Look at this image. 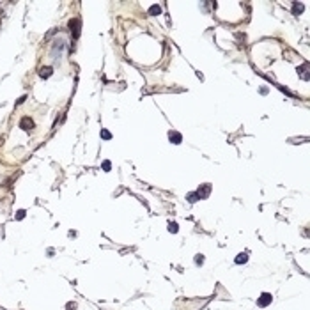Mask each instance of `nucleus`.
Here are the masks:
<instances>
[{
    "instance_id": "f8f14e48",
    "label": "nucleus",
    "mask_w": 310,
    "mask_h": 310,
    "mask_svg": "<svg viewBox=\"0 0 310 310\" xmlns=\"http://www.w3.org/2000/svg\"><path fill=\"white\" fill-rule=\"evenodd\" d=\"M103 170H105V172H110V170H112V163H110L108 160L103 161Z\"/></svg>"
},
{
    "instance_id": "f03ea898",
    "label": "nucleus",
    "mask_w": 310,
    "mask_h": 310,
    "mask_svg": "<svg viewBox=\"0 0 310 310\" xmlns=\"http://www.w3.org/2000/svg\"><path fill=\"white\" fill-rule=\"evenodd\" d=\"M20 128L25 129V131H32V129H34V121H32L30 117H23V119L20 121Z\"/></svg>"
},
{
    "instance_id": "2eb2a0df",
    "label": "nucleus",
    "mask_w": 310,
    "mask_h": 310,
    "mask_svg": "<svg viewBox=\"0 0 310 310\" xmlns=\"http://www.w3.org/2000/svg\"><path fill=\"white\" fill-rule=\"evenodd\" d=\"M73 309H76V303H67L66 305V310H73Z\"/></svg>"
},
{
    "instance_id": "7ed1b4c3",
    "label": "nucleus",
    "mask_w": 310,
    "mask_h": 310,
    "mask_svg": "<svg viewBox=\"0 0 310 310\" xmlns=\"http://www.w3.org/2000/svg\"><path fill=\"white\" fill-rule=\"evenodd\" d=\"M69 30H73V37L76 39L80 35V20H71L69 21Z\"/></svg>"
},
{
    "instance_id": "1a4fd4ad",
    "label": "nucleus",
    "mask_w": 310,
    "mask_h": 310,
    "mask_svg": "<svg viewBox=\"0 0 310 310\" xmlns=\"http://www.w3.org/2000/svg\"><path fill=\"white\" fill-rule=\"evenodd\" d=\"M177 231H179V227H177V223H176V222H170V223H168V232H172V234H176Z\"/></svg>"
},
{
    "instance_id": "6e6552de",
    "label": "nucleus",
    "mask_w": 310,
    "mask_h": 310,
    "mask_svg": "<svg viewBox=\"0 0 310 310\" xmlns=\"http://www.w3.org/2000/svg\"><path fill=\"white\" fill-rule=\"evenodd\" d=\"M186 199H188V202H191V204H193V202H197V200H199V195H197V191H191V193H188V197H186Z\"/></svg>"
},
{
    "instance_id": "0eeeda50",
    "label": "nucleus",
    "mask_w": 310,
    "mask_h": 310,
    "mask_svg": "<svg viewBox=\"0 0 310 310\" xmlns=\"http://www.w3.org/2000/svg\"><path fill=\"white\" fill-rule=\"evenodd\" d=\"M248 261V255L246 254H239L238 257H236V264H245Z\"/></svg>"
},
{
    "instance_id": "ddd939ff",
    "label": "nucleus",
    "mask_w": 310,
    "mask_h": 310,
    "mask_svg": "<svg viewBox=\"0 0 310 310\" xmlns=\"http://www.w3.org/2000/svg\"><path fill=\"white\" fill-rule=\"evenodd\" d=\"M23 218H25V211H23V209H20V211L16 213V220H23Z\"/></svg>"
},
{
    "instance_id": "f257e3e1",
    "label": "nucleus",
    "mask_w": 310,
    "mask_h": 310,
    "mask_svg": "<svg viewBox=\"0 0 310 310\" xmlns=\"http://www.w3.org/2000/svg\"><path fill=\"white\" fill-rule=\"evenodd\" d=\"M271 301H273L271 294H270V293H264V294H261V298L257 300V305H259L261 309H264V307H268V305H270Z\"/></svg>"
},
{
    "instance_id": "9b49d317",
    "label": "nucleus",
    "mask_w": 310,
    "mask_h": 310,
    "mask_svg": "<svg viewBox=\"0 0 310 310\" xmlns=\"http://www.w3.org/2000/svg\"><path fill=\"white\" fill-rule=\"evenodd\" d=\"M101 138H103V140H110V138H112L110 131H106V129H101Z\"/></svg>"
},
{
    "instance_id": "20e7f679",
    "label": "nucleus",
    "mask_w": 310,
    "mask_h": 310,
    "mask_svg": "<svg viewBox=\"0 0 310 310\" xmlns=\"http://www.w3.org/2000/svg\"><path fill=\"white\" fill-rule=\"evenodd\" d=\"M168 138L172 144H181V140H183L181 133H177V131H168Z\"/></svg>"
},
{
    "instance_id": "423d86ee",
    "label": "nucleus",
    "mask_w": 310,
    "mask_h": 310,
    "mask_svg": "<svg viewBox=\"0 0 310 310\" xmlns=\"http://www.w3.org/2000/svg\"><path fill=\"white\" fill-rule=\"evenodd\" d=\"M51 73H53V69H51V67H41L39 76H41V78H50V76H51Z\"/></svg>"
},
{
    "instance_id": "39448f33",
    "label": "nucleus",
    "mask_w": 310,
    "mask_h": 310,
    "mask_svg": "<svg viewBox=\"0 0 310 310\" xmlns=\"http://www.w3.org/2000/svg\"><path fill=\"white\" fill-rule=\"evenodd\" d=\"M209 190H211V186H209V184H206V186L199 188V190H197V195H199V199H206V197H207V193H209Z\"/></svg>"
},
{
    "instance_id": "4468645a",
    "label": "nucleus",
    "mask_w": 310,
    "mask_h": 310,
    "mask_svg": "<svg viewBox=\"0 0 310 310\" xmlns=\"http://www.w3.org/2000/svg\"><path fill=\"white\" fill-rule=\"evenodd\" d=\"M195 262H197V264H202V262H204V257H202V255H197V257H195Z\"/></svg>"
},
{
    "instance_id": "9d476101",
    "label": "nucleus",
    "mask_w": 310,
    "mask_h": 310,
    "mask_svg": "<svg viewBox=\"0 0 310 310\" xmlns=\"http://www.w3.org/2000/svg\"><path fill=\"white\" fill-rule=\"evenodd\" d=\"M149 12H151V14H152V16H154V14H160V12H161V7H160V5H152V7H151V11H149Z\"/></svg>"
}]
</instances>
